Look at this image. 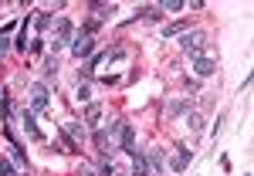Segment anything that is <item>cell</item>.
Listing matches in <instances>:
<instances>
[{
	"mask_svg": "<svg viewBox=\"0 0 254 176\" xmlns=\"http://www.w3.org/2000/svg\"><path fill=\"white\" fill-rule=\"evenodd\" d=\"M92 51H95V34H88V31H81V34H75L71 38V55L75 58H92Z\"/></svg>",
	"mask_w": 254,
	"mask_h": 176,
	"instance_id": "4",
	"label": "cell"
},
{
	"mask_svg": "<svg viewBox=\"0 0 254 176\" xmlns=\"http://www.w3.org/2000/svg\"><path fill=\"white\" fill-rule=\"evenodd\" d=\"M0 176H17V170H14V166H10L3 156H0Z\"/></svg>",
	"mask_w": 254,
	"mask_h": 176,
	"instance_id": "24",
	"label": "cell"
},
{
	"mask_svg": "<svg viewBox=\"0 0 254 176\" xmlns=\"http://www.w3.org/2000/svg\"><path fill=\"white\" fill-rule=\"evenodd\" d=\"M176 34H187V20H173V24H166V27H163V38H166V41L176 38Z\"/></svg>",
	"mask_w": 254,
	"mask_h": 176,
	"instance_id": "13",
	"label": "cell"
},
{
	"mask_svg": "<svg viewBox=\"0 0 254 176\" xmlns=\"http://www.w3.org/2000/svg\"><path fill=\"white\" fill-rule=\"evenodd\" d=\"M183 112H190V102H170V105H166V116H170V118L183 116Z\"/></svg>",
	"mask_w": 254,
	"mask_h": 176,
	"instance_id": "17",
	"label": "cell"
},
{
	"mask_svg": "<svg viewBox=\"0 0 254 176\" xmlns=\"http://www.w3.org/2000/svg\"><path fill=\"white\" fill-rule=\"evenodd\" d=\"M183 7H187L183 0H163V3H159V10H166V14H180Z\"/></svg>",
	"mask_w": 254,
	"mask_h": 176,
	"instance_id": "19",
	"label": "cell"
},
{
	"mask_svg": "<svg viewBox=\"0 0 254 176\" xmlns=\"http://www.w3.org/2000/svg\"><path fill=\"white\" fill-rule=\"evenodd\" d=\"M142 156H146V166H149L156 176L163 173V153H159V149H149V153H142Z\"/></svg>",
	"mask_w": 254,
	"mask_h": 176,
	"instance_id": "10",
	"label": "cell"
},
{
	"mask_svg": "<svg viewBox=\"0 0 254 176\" xmlns=\"http://www.w3.org/2000/svg\"><path fill=\"white\" fill-rule=\"evenodd\" d=\"M92 10H95L98 20H112V14H116L119 7H116V3H92Z\"/></svg>",
	"mask_w": 254,
	"mask_h": 176,
	"instance_id": "12",
	"label": "cell"
},
{
	"mask_svg": "<svg viewBox=\"0 0 254 176\" xmlns=\"http://www.w3.org/2000/svg\"><path fill=\"white\" fill-rule=\"evenodd\" d=\"M10 48H14V41H10V34H0V58H3V55H7Z\"/></svg>",
	"mask_w": 254,
	"mask_h": 176,
	"instance_id": "23",
	"label": "cell"
},
{
	"mask_svg": "<svg viewBox=\"0 0 254 176\" xmlns=\"http://www.w3.org/2000/svg\"><path fill=\"white\" fill-rule=\"evenodd\" d=\"M95 146L102 156H109V149H112V139H109V132H105V125L102 129H95Z\"/></svg>",
	"mask_w": 254,
	"mask_h": 176,
	"instance_id": "11",
	"label": "cell"
},
{
	"mask_svg": "<svg viewBox=\"0 0 254 176\" xmlns=\"http://www.w3.org/2000/svg\"><path fill=\"white\" fill-rule=\"evenodd\" d=\"M34 27H38V31H48V27H51V14L38 10V17H34Z\"/></svg>",
	"mask_w": 254,
	"mask_h": 176,
	"instance_id": "21",
	"label": "cell"
},
{
	"mask_svg": "<svg viewBox=\"0 0 254 176\" xmlns=\"http://www.w3.org/2000/svg\"><path fill=\"white\" fill-rule=\"evenodd\" d=\"M31 51H34V55H41V51H44V38L34 41V44H31Z\"/></svg>",
	"mask_w": 254,
	"mask_h": 176,
	"instance_id": "27",
	"label": "cell"
},
{
	"mask_svg": "<svg viewBox=\"0 0 254 176\" xmlns=\"http://www.w3.org/2000/svg\"><path fill=\"white\" fill-rule=\"evenodd\" d=\"M20 125H24V132L34 139V142H44V132L38 129V122H34V112H31V109H24V112H20Z\"/></svg>",
	"mask_w": 254,
	"mask_h": 176,
	"instance_id": "6",
	"label": "cell"
},
{
	"mask_svg": "<svg viewBox=\"0 0 254 176\" xmlns=\"http://www.w3.org/2000/svg\"><path fill=\"white\" fill-rule=\"evenodd\" d=\"M98 176H116V163L109 156H102V163H98Z\"/></svg>",
	"mask_w": 254,
	"mask_h": 176,
	"instance_id": "20",
	"label": "cell"
},
{
	"mask_svg": "<svg viewBox=\"0 0 254 176\" xmlns=\"http://www.w3.org/2000/svg\"><path fill=\"white\" fill-rule=\"evenodd\" d=\"M61 129H64V132H68V136L75 139V142H81V139L88 136V125H81V122H64V125H61Z\"/></svg>",
	"mask_w": 254,
	"mask_h": 176,
	"instance_id": "9",
	"label": "cell"
},
{
	"mask_svg": "<svg viewBox=\"0 0 254 176\" xmlns=\"http://www.w3.org/2000/svg\"><path fill=\"white\" fill-rule=\"evenodd\" d=\"M193 71H196V78H210L217 71V61L210 55H200V58H193Z\"/></svg>",
	"mask_w": 254,
	"mask_h": 176,
	"instance_id": "7",
	"label": "cell"
},
{
	"mask_svg": "<svg viewBox=\"0 0 254 176\" xmlns=\"http://www.w3.org/2000/svg\"><path fill=\"white\" fill-rule=\"evenodd\" d=\"M27 98H31V112H48V105H51V98H48V85H41V81H31Z\"/></svg>",
	"mask_w": 254,
	"mask_h": 176,
	"instance_id": "3",
	"label": "cell"
},
{
	"mask_svg": "<svg viewBox=\"0 0 254 176\" xmlns=\"http://www.w3.org/2000/svg\"><path fill=\"white\" fill-rule=\"evenodd\" d=\"M71 38H75V24L68 17L55 20V38H51V51H61V48H71Z\"/></svg>",
	"mask_w": 254,
	"mask_h": 176,
	"instance_id": "1",
	"label": "cell"
},
{
	"mask_svg": "<svg viewBox=\"0 0 254 176\" xmlns=\"http://www.w3.org/2000/svg\"><path fill=\"white\" fill-rule=\"evenodd\" d=\"M187 125H190V132H200L203 129V116L200 112H187Z\"/></svg>",
	"mask_w": 254,
	"mask_h": 176,
	"instance_id": "18",
	"label": "cell"
},
{
	"mask_svg": "<svg viewBox=\"0 0 254 176\" xmlns=\"http://www.w3.org/2000/svg\"><path fill=\"white\" fill-rule=\"evenodd\" d=\"M176 149H180V153L170 159V166H173V173H183V170H187V163L193 159V149H187V146H176Z\"/></svg>",
	"mask_w": 254,
	"mask_h": 176,
	"instance_id": "8",
	"label": "cell"
},
{
	"mask_svg": "<svg viewBox=\"0 0 254 176\" xmlns=\"http://www.w3.org/2000/svg\"><path fill=\"white\" fill-rule=\"evenodd\" d=\"M180 48H183L190 58H200V55H207V34H203V31H187V34L180 38Z\"/></svg>",
	"mask_w": 254,
	"mask_h": 176,
	"instance_id": "2",
	"label": "cell"
},
{
	"mask_svg": "<svg viewBox=\"0 0 254 176\" xmlns=\"http://www.w3.org/2000/svg\"><path fill=\"white\" fill-rule=\"evenodd\" d=\"M220 132H224V116H220V118H217V125H214V129H210V136H220Z\"/></svg>",
	"mask_w": 254,
	"mask_h": 176,
	"instance_id": "26",
	"label": "cell"
},
{
	"mask_svg": "<svg viewBox=\"0 0 254 176\" xmlns=\"http://www.w3.org/2000/svg\"><path fill=\"white\" fill-rule=\"evenodd\" d=\"M44 78H58V61H55V58L44 61Z\"/></svg>",
	"mask_w": 254,
	"mask_h": 176,
	"instance_id": "22",
	"label": "cell"
},
{
	"mask_svg": "<svg viewBox=\"0 0 254 176\" xmlns=\"http://www.w3.org/2000/svg\"><path fill=\"white\" fill-rule=\"evenodd\" d=\"M78 98L81 102H92V88L88 85H78Z\"/></svg>",
	"mask_w": 254,
	"mask_h": 176,
	"instance_id": "25",
	"label": "cell"
},
{
	"mask_svg": "<svg viewBox=\"0 0 254 176\" xmlns=\"http://www.w3.org/2000/svg\"><path fill=\"white\" fill-rule=\"evenodd\" d=\"M75 176H95V170H92V166H78V173Z\"/></svg>",
	"mask_w": 254,
	"mask_h": 176,
	"instance_id": "28",
	"label": "cell"
},
{
	"mask_svg": "<svg viewBox=\"0 0 254 176\" xmlns=\"http://www.w3.org/2000/svg\"><path fill=\"white\" fill-rule=\"evenodd\" d=\"M98 118H102V105L92 102V105L85 109V122H88V125H98Z\"/></svg>",
	"mask_w": 254,
	"mask_h": 176,
	"instance_id": "16",
	"label": "cell"
},
{
	"mask_svg": "<svg viewBox=\"0 0 254 176\" xmlns=\"http://www.w3.org/2000/svg\"><path fill=\"white\" fill-rule=\"evenodd\" d=\"M14 48L27 55V20H20V31H17V38H14Z\"/></svg>",
	"mask_w": 254,
	"mask_h": 176,
	"instance_id": "15",
	"label": "cell"
},
{
	"mask_svg": "<svg viewBox=\"0 0 254 176\" xmlns=\"http://www.w3.org/2000/svg\"><path fill=\"white\" fill-rule=\"evenodd\" d=\"M119 149L122 153H129V156H136V129L129 125V122H122V132H119Z\"/></svg>",
	"mask_w": 254,
	"mask_h": 176,
	"instance_id": "5",
	"label": "cell"
},
{
	"mask_svg": "<svg viewBox=\"0 0 254 176\" xmlns=\"http://www.w3.org/2000/svg\"><path fill=\"white\" fill-rule=\"evenodd\" d=\"M132 176H149V166H146V156L142 153L132 156Z\"/></svg>",
	"mask_w": 254,
	"mask_h": 176,
	"instance_id": "14",
	"label": "cell"
}]
</instances>
